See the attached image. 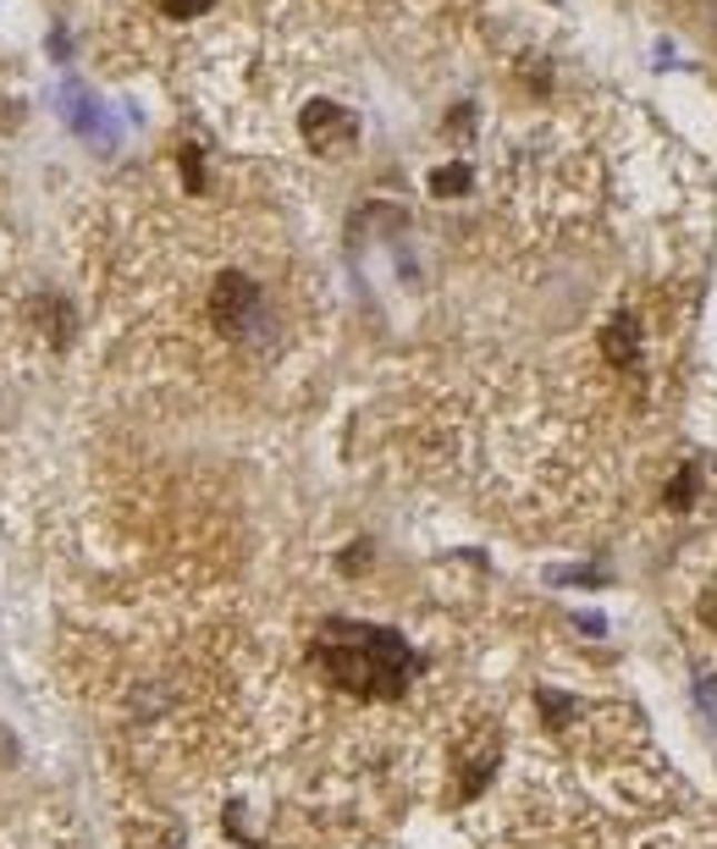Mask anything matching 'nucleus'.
Returning <instances> with one entry per match:
<instances>
[{
	"label": "nucleus",
	"instance_id": "nucleus-2",
	"mask_svg": "<svg viewBox=\"0 0 717 849\" xmlns=\"http://www.w3.org/2000/svg\"><path fill=\"white\" fill-rule=\"evenodd\" d=\"M255 314H260V287L249 282V277H238V271L216 277V292H210V320H216V331L243 337V331L255 326Z\"/></svg>",
	"mask_w": 717,
	"mask_h": 849
},
{
	"label": "nucleus",
	"instance_id": "nucleus-7",
	"mask_svg": "<svg viewBox=\"0 0 717 849\" xmlns=\"http://www.w3.org/2000/svg\"><path fill=\"white\" fill-rule=\"evenodd\" d=\"M690 486H696V475L685 469V475L674 480V491H668V502H674V508H685V502H690Z\"/></svg>",
	"mask_w": 717,
	"mask_h": 849
},
{
	"label": "nucleus",
	"instance_id": "nucleus-5",
	"mask_svg": "<svg viewBox=\"0 0 717 849\" xmlns=\"http://www.w3.org/2000/svg\"><path fill=\"white\" fill-rule=\"evenodd\" d=\"M216 0H160V11L166 17H177V22H188V17H199V11H210Z\"/></svg>",
	"mask_w": 717,
	"mask_h": 849
},
{
	"label": "nucleus",
	"instance_id": "nucleus-3",
	"mask_svg": "<svg viewBox=\"0 0 717 849\" xmlns=\"http://www.w3.org/2000/svg\"><path fill=\"white\" fill-rule=\"evenodd\" d=\"M353 117L342 111V106H326V100H315L309 111H303V139L309 149H320V154H337V149H348L353 143Z\"/></svg>",
	"mask_w": 717,
	"mask_h": 849
},
{
	"label": "nucleus",
	"instance_id": "nucleus-4",
	"mask_svg": "<svg viewBox=\"0 0 717 849\" xmlns=\"http://www.w3.org/2000/svg\"><path fill=\"white\" fill-rule=\"evenodd\" d=\"M601 353L613 359V364H635V353H640V326H635V314H618L607 331H601Z\"/></svg>",
	"mask_w": 717,
	"mask_h": 849
},
{
	"label": "nucleus",
	"instance_id": "nucleus-1",
	"mask_svg": "<svg viewBox=\"0 0 717 849\" xmlns=\"http://www.w3.org/2000/svg\"><path fill=\"white\" fill-rule=\"evenodd\" d=\"M315 662L320 673L359 696V701H387L398 690H409L415 679V651L398 629H381V623H353V618H331L315 640Z\"/></svg>",
	"mask_w": 717,
	"mask_h": 849
},
{
	"label": "nucleus",
	"instance_id": "nucleus-6",
	"mask_svg": "<svg viewBox=\"0 0 717 849\" xmlns=\"http://www.w3.org/2000/svg\"><path fill=\"white\" fill-rule=\"evenodd\" d=\"M464 182H469V171H464V166H452V171H436V177H430V188H436V193H458Z\"/></svg>",
	"mask_w": 717,
	"mask_h": 849
}]
</instances>
